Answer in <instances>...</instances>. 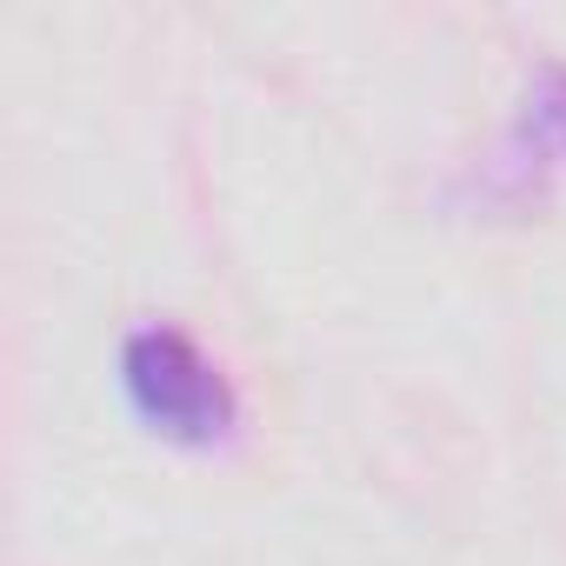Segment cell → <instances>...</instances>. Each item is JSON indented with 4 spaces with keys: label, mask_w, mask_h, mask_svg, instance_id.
Listing matches in <instances>:
<instances>
[{
    "label": "cell",
    "mask_w": 566,
    "mask_h": 566,
    "mask_svg": "<svg viewBox=\"0 0 566 566\" xmlns=\"http://www.w3.org/2000/svg\"><path fill=\"white\" fill-rule=\"evenodd\" d=\"M120 387L134 413L174 447H220L240 420V394L220 360L167 321H147L120 340Z\"/></svg>",
    "instance_id": "1"
},
{
    "label": "cell",
    "mask_w": 566,
    "mask_h": 566,
    "mask_svg": "<svg viewBox=\"0 0 566 566\" xmlns=\"http://www.w3.org/2000/svg\"><path fill=\"white\" fill-rule=\"evenodd\" d=\"M520 134L546 154H566V61H539L520 101Z\"/></svg>",
    "instance_id": "2"
}]
</instances>
